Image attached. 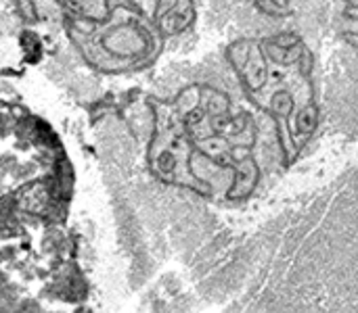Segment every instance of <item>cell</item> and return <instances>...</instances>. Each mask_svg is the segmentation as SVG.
Instances as JSON below:
<instances>
[{
    "label": "cell",
    "instance_id": "1",
    "mask_svg": "<svg viewBox=\"0 0 358 313\" xmlns=\"http://www.w3.org/2000/svg\"><path fill=\"white\" fill-rule=\"evenodd\" d=\"M256 132L254 117L237 111L227 92L193 84L155 109L149 161L166 182L201 188L208 176L227 174L237 161H250Z\"/></svg>",
    "mask_w": 358,
    "mask_h": 313
},
{
    "label": "cell",
    "instance_id": "2",
    "mask_svg": "<svg viewBox=\"0 0 358 313\" xmlns=\"http://www.w3.org/2000/svg\"><path fill=\"white\" fill-rule=\"evenodd\" d=\"M235 23L256 31V38L296 33L304 40L319 31L325 0H235Z\"/></svg>",
    "mask_w": 358,
    "mask_h": 313
},
{
    "label": "cell",
    "instance_id": "3",
    "mask_svg": "<svg viewBox=\"0 0 358 313\" xmlns=\"http://www.w3.org/2000/svg\"><path fill=\"white\" fill-rule=\"evenodd\" d=\"M319 31L338 71H358V0H325Z\"/></svg>",
    "mask_w": 358,
    "mask_h": 313
}]
</instances>
